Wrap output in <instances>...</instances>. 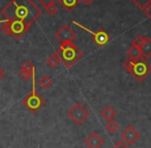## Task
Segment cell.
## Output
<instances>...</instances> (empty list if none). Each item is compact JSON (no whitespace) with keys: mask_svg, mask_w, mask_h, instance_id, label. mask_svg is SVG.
Instances as JSON below:
<instances>
[{"mask_svg":"<svg viewBox=\"0 0 151 148\" xmlns=\"http://www.w3.org/2000/svg\"><path fill=\"white\" fill-rule=\"evenodd\" d=\"M80 2H81L80 0H58L59 4H60L65 11L68 12V13L73 12L76 7L78 6Z\"/></svg>","mask_w":151,"mask_h":148,"instance_id":"11","label":"cell"},{"mask_svg":"<svg viewBox=\"0 0 151 148\" xmlns=\"http://www.w3.org/2000/svg\"><path fill=\"white\" fill-rule=\"evenodd\" d=\"M126 54H127L128 59H132V60H136V59H139V58H141V57H143L141 49L138 48V47L132 46V45L128 48V50L126 51Z\"/></svg>","mask_w":151,"mask_h":148,"instance_id":"13","label":"cell"},{"mask_svg":"<svg viewBox=\"0 0 151 148\" xmlns=\"http://www.w3.org/2000/svg\"><path fill=\"white\" fill-rule=\"evenodd\" d=\"M4 76H5V71L2 69V67L0 66V80H2L4 78Z\"/></svg>","mask_w":151,"mask_h":148,"instance_id":"27","label":"cell"},{"mask_svg":"<svg viewBox=\"0 0 151 148\" xmlns=\"http://www.w3.org/2000/svg\"><path fill=\"white\" fill-rule=\"evenodd\" d=\"M141 137V134L139 133V131H137L132 125H128L127 127H125L123 131L121 133V138L128 146L134 144Z\"/></svg>","mask_w":151,"mask_h":148,"instance_id":"9","label":"cell"},{"mask_svg":"<svg viewBox=\"0 0 151 148\" xmlns=\"http://www.w3.org/2000/svg\"><path fill=\"white\" fill-rule=\"evenodd\" d=\"M59 62H60V59H59V56L57 55V53L50 55V56L47 58V64H48V66H50L51 69H55V67L59 64Z\"/></svg>","mask_w":151,"mask_h":148,"instance_id":"16","label":"cell"},{"mask_svg":"<svg viewBox=\"0 0 151 148\" xmlns=\"http://www.w3.org/2000/svg\"><path fill=\"white\" fill-rule=\"evenodd\" d=\"M144 40H145V38L143 35H141V34H139V35H137L136 38L132 40V45L134 47H138V48H141L142 47V45L144 44Z\"/></svg>","mask_w":151,"mask_h":148,"instance_id":"20","label":"cell"},{"mask_svg":"<svg viewBox=\"0 0 151 148\" xmlns=\"http://www.w3.org/2000/svg\"><path fill=\"white\" fill-rule=\"evenodd\" d=\"M22 104L31 113H36L46 105V100L35 90V77L32 76V90L22 100Z\"/></svg>","mask_w":151,"mask_h":148,"instance_id":"5","label":"cell"},{"mask_svg":"<svg viewBox=\"0 0 151 148\" xmlns=\"http://www.w3.org/2000/svg\"><path fill=\"white\" fill-rule=\"evenodd\" d=\"M31 25L20 20H9L5 21L1 27V31L7 36H13L16 40H20L24 34L29 31Z\"/></svg>","mask_w":151,"mask_h":148,"instance_id":"4","label":"cell"},{"mask_svg":"<svg viewBox=\"0 0 151 148\" xmlns=\"http://www.w3.org/2000/svg\"><path fill=\"white\" fill-rule=\"evenodd\" d=\"M143 11H144V14L146 15V17H148V19L151 21V3H149Z\"/></svg>","mask_w":151,"mask_h":148,"instance_id":"24","label":"cell"},{"mask_svg":"<svg viewBox=\"0 0 151 148\" xmlns=\"http://www.w3.org/2000/svg\"><path fill=\"white\" fill-rule=\"evenodd\" d=\"M118 127H119V124L114 120L108 121V123L106 124V129L111 134H114L115 131H117Z\"/></svg>","mask_w":151,"mask_h":148,"instance_id":"17","label":"cell"},{"mask_svg":"<svg viewBox=\"0 0 151 148\" xmlns=\"http://www.w3.org/2000/svg\"><path fill=\"white\" fill-rule=\"evenodd\" d=\"M73 24H75L77 27L81 28L82 30H84V31L88 32V33L91 34V36H92V40H94V43L97 45L99 47H101V48H103V47H105L106 45L109 43L110 40V35L108 34L107 31H105L104 29H99L97 30V31H93V30L89 29L88 27H85L84 25H82L81 23H78L77 21H73Z\"/></svg>","mask_w":151,"mask_h":148,"instance_id":"6","label":"cell"},{"mask_svg":"<svg viewBox=\"0 0 151 148\" xmlns=\"http://www.w3.org/2000/svg\"><path fill=\"white\" fill-rule=\"evenodd\" d=\"M132 2L134 3L139 9L143 11L149 3H151V0H132Z\"/></svg>","mask_w":151,"mask_h":148,"instance_id":"19","label":"cell"},{"mask_svg":"<svg viewBox=\"0 0 151 148\" xmlns=\"http://www.w3.org/2000/svg\"><path fill=\"white\" fill-rule=\"evenodd\" d=\"M123 66L138 82H143L151 74V64L144 57L136 60L127 58L124 60Z\"/></svg>","mask_w":151,"mask_h":148,"instance_id":"3","label":"cell"},{"mask_svg":"<svg viewBox=\"0 0 151 148\" xmlns=\"http://www.w3.org/2000/svg\"><path fill=\"white\" fill-rule=\"evenodd\" d=\"M105 144V140L99 135V133H92L85 139V145L88 148H101Z\"/></svg>","mask_w":151,"mask_h":148,"instance_id":"10","label":"cell"},{"mask_svg":"<svg viewBox=\"0 0 151 148\" xmlns=\"http://www.w3.org/2000/svg\"><path fill=\"white\" fill-rule=\"evenodd\" d=\"M20 77L22 78L23 80H25V81H28L29 79H31L32 76L34 75V74H31V73H28V71H20Z\"/></svg>","mask_w":151,"mask_h":148,"instance_id":"22","label":"cell"},{"mask_svg":"<svg viewBox=\"0 0 151 148\" xmlns=\"http://www.w3.org/2000/svg\"><path fill=\"white\" fill-rule=\"evenodd\" d=\"M37 83H38V85L42 88V89H48V88H50L51 86H52L53 81H52V79L49 77V76L44 75L40 80H38Z\"/></svg>","mask_w":151,"mask_h":148,"instance_id":"15","label":"cell"},{"mask_svg":"<svg viewBox=\"0 0 151 148\" xmlns=\"http://www.w3.org/2000/svg\"><path fill=\"white\" fill-rule=\"evenodd\" d=\"M5 21H0V23H4Z\"/></svg>","mask_w":151,"mask_h":148,"instance_id":"28","label":"cell"},{"mask_svg":"<svg viewBox=\"0 0 151 148\" xmlns=\"http://www.w3.org/2000/svg\"><path fill=\"white\" fill-rule=\"evenodd\" d=\"M58 9H59V7L57 6L55 3H53V4H51V5H49L48 7H46V11H47V13L49 14V15H51V16H54V15H56L57 13H58Z\"/></svg>","mask_w":151,"mask_h":148,"instance_id":"21","label":"cell"},{"mask_svg":"<svg viewBox=\"0 0 151 148\" xmlns=\"http://www.w3.org/2000/svg\"><path fill=\"white\" fill-rule=\"evenodd\" d=\"M21 71L34 74V65L32 64L30 61L27 60V61H25V62H23V64L21 65Z\"/></svg>","mask_w":151,"mask_h":148,"instance_id":"18","label":"cell"},{"mask_svg":"<svg viewBox=\"0 0 151 148\" xmlns=\"http://www.w3.org/2000/svg\"><path fill=\"white\" fill-rule=\"evenodd\" d=\"M101 115L107 121H111V120H113V119L115 118V116H116V111H115V109L112 108V107L107 106L106 108L103 109V111L101 112Z\"/></svg>","mask_w":151,"mask_h":148,"instance_id":"14","label":"cell"},{"mask_svg":"<svg viewBox=\"0 0 151 148\" xmlns=\"http://www.w3.org/2000/svg\"><path fill=\"white\" fill-rule=\"evenodd\" d=\"M40 4H42V6L45 7V9H46V7H48L49 5L55 3L54 0H40Z\"/></svg>","mask_w":151,"mask_h":148,"instance_id":"25","label":"cell"},{"mask_svg":"<svg viewBox=\"0 0 151 148\" xmlns=\"http://www.w3.org/2000/svg\"><path fill=\"white\" fill-rule=\"evenodd\" d=\"M113 148H129V146L124 141H118L117 143L113 146Z\"/></svg>","mask_w":151,"mask_h":148,"instance_id":"23","label":"cell"},{"mask_svg":"<svg viewBox=\"0 0 151 148\" xmlns=\"http://www.w3.org/2000/svg\"><path fill=\"white\" fill-rule=\"evenodd\" d=\"M5 21L20 20L32 25L40 16L42 11L33 0H11L1 11Z\"/></svg>","mask_w":151,"mask_h":148,"instance_id":"1","label":"cell"},{"mask_svg":"<svg viewBox=\"0 0 151 148\" xmlns=\"http://www.w3.org/2000/svg\"><path fill=\"white\" fill-rule=\"evenodd\" d=\"M67 116L70 118L76 124H82L89 117V111L80 103H77L70 110L67 112Z\"/></svg>","mask_w":151,"mask_h":148,"instance_id":"7","label":"cell"},{"mask_svg":"<svg viewBox=\"0 0 151 148\" xmlns=\"http://www.w3.org/2000/svg\"><path fill=\"white\" fill-rule=\"evenodd\" d=\"M56 53L59 56L60 61L67 69L75 65L79 60L83 58V52L73 42L60 44V47L56 51Z\"/></svg>","mask_w":151,"mask_h":148,"instance_id":"2","label":"cell"},{"mask_svg":"<svg viewBox=\"0 0 151 148\" xmlns=\"http://www.w3.org/2000/svg\"><path fill=\"white\" fill-rule=\"evenodd\" d=\"M81 2H83L84 3L85 5H90L91 3L93 2V1H94V0H80Z\"/></svg>","mask_w":151,"mask_h":148,"instance_id":"26","label":"cell"},{"mask_svg":"<svg viewBox=\"0 0 151 148\" xmlns=\"http://www.w3.org/2000/svg\"><path fill=\"white\" fill-rule=\"evenodd\" d=\"M77 38V33L69 27V25H63L59 30H57L55 33V38L58 40L60 44L66 42H73Z\"/></svg>","mask_w":151,"mask_h":148,"instance_id":"8","label":"cell"},{"mask_svg":"<svg viewBox=\"0 0 151 148\" xmlns=\"http://www.w3.org/2000/svg\"><path fill=\"white\" fill-rule=\"evenodd\" d=\"M144 38V44L142 45V47L140 49L143 57L144 58H149V57H151V38L149 35H146Z\"/></svg>","mask_w":151,"mask_h":148,"instance_id":"12","label":"cell"}]
</instances>
